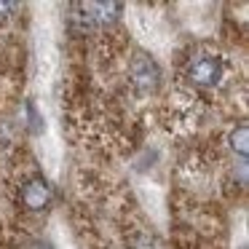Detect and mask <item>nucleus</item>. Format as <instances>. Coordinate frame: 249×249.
Segmentation results:
<instances>
[{
  "label": "nucleus",
  "instance_id": "1",
  "mask_svg": "<svg viewBox=\"0 0 249 249\" xmlns=\"http://www.w3.org/2000/svg\"><path fill=\"white\" fill-rule=\"evenodd\" d=\"M70 11H72L70 14L72 24L83 33H91V30H99L105 24L115 22L121 17L118 11H124V6H118V3H78Z\"/></svg>",
  "mask_w": 249,
  "mask_h": 249
},
{
  "label": "nucleus",
  "instance_id": "2",
  "mask_svg": "<svg viewBox=\"0 0 249 249\" xmlns=\"http://www.w3.org/2000/svg\"><path fill=\"white\" fill-rule=\"evenodd\" d=\"M185 78H188L193 86H201V89L217 86L220 78H222V59L217 54H209V51H198L196 56L188 59Z\"/></svg>",
  "mask_w": 249,
  "mask_h": 249
},
{
  "label": "nucleus",
  "instance_id": "3",
  "mask_svg": "<svg viewBox=\"0 0 249 249\" xmlns=\"http://www.w3.org/2000/svg\"><path fill=\"white\" fill-rule=\"evenodd\" d=\"M129 78H131V86L137 91H153V89L161 83V70H158L156 59H150L147 54H134L131 56V65H129Z\"/></svg>",
  "mask_w": 249,
  "mask_h": 249
},
{
  "label": "nucleus",
  "instance_id": "4",
  "mask_svg": "<svg viewBox=\"0 0 249 249\" xmlns=\"http://www.w3.org/2000/svg\"><path fill=\"white\" fill-rule=\"evenodd\" d=\"M19 201H22V206L30 212H43V209H49L51 201H54V190H51V185L46 182L43 177H30L27 182L22 185V190H19Z\"/></svg>",
  "mask_w": 249,
  "mask_h": 249
},
{
  "label": "nucleus",
  "instance_id": "5",
  "mask_svg": "<svg viewBox=\"0 0 249 249\" xmlns=\"http://www.w3.org/2000/svg\"><path fill=\"white\" fill-rule=\"evenodd\" d=\"M231 147L238 150V156L247 158V126H238V131L231 134Z\"/></svg>",
  "mask_w": 249,
  "mask_h": 249
}]
</instances>
